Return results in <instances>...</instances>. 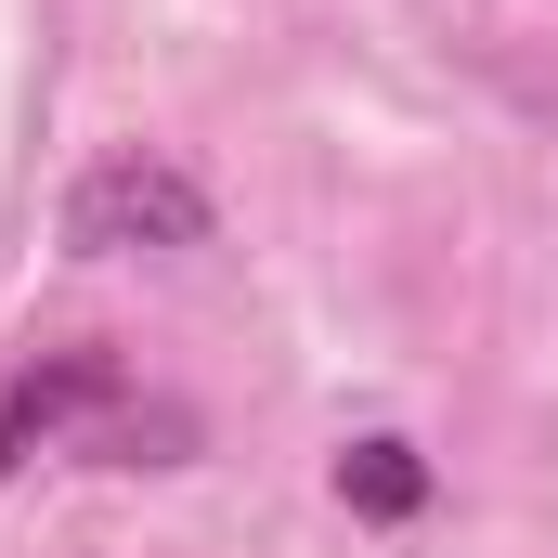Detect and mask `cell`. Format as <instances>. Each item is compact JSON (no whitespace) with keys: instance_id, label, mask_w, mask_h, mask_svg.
I'll use <instances>...</instances> for the list:
<instances>
[{"instance_id":"1","label":"cell","mask_w":558,"mask_h":558,"mask_svg":"<svg viewBox=\"0 0 558 558\" xmlns=\"http://www.w3.org/2000/svg\"><path fill=\"white\" fill-rule=\"evenodd\" d=\"M182 441L195 416H169V403H131V364L118 351H39V364H13V390H0V481H26L39 454H92V468H182Z\"/></svg>"},{"instance_id":"2","label":"cell","mask_w":558,"mask_h":558,"mask_svg":"<svg viewBox=\"0 0 558 558\" xmlns=\"http://www.w3.org/2000/svg\"><path fill=\"white\" fill-rule=\"evenodd\" d=\"M208 234H221L208 182H195L182 156H156V143H118V156H92V169L65 182V247H78V260H182V247H208Z\"/></svg>"},{"instance_id":"3","label":"cell","mask_w":558,"mask_h":558,"mask_svg":"<svg viewBox=\"0 0 558 558\" xmlns=\"http://www.w3.org/2000/svg\"><path fill=\"white\" fill-rule=\"evenodd\" d=\"M428 494H441V481H428V454L403 428H364V441L338 454V507H351V520H416Z\"/></svg>"}]
</instances>
